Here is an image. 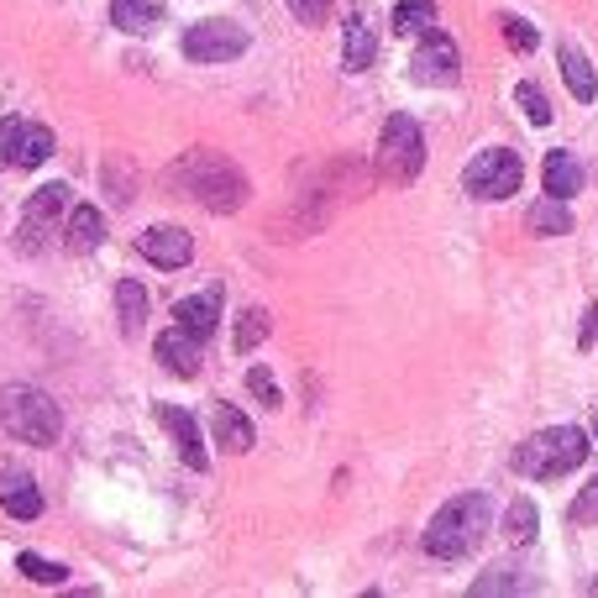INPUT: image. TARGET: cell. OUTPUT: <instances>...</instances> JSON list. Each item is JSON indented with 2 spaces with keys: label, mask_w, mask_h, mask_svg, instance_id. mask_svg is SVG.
Segmentation results:
<instances>
[{
  "label": "cell",
  "mask_w": 598,
  "mask_h": 598,
  "mask_svg": "<svg viewBox=\"0 0 598 598\" xmlns=\"http://www.w3.org/2000/svg\"><path fill=\"white\" fill-rule=\"evenodd\" d=\"M168 184H174L179 195L199 199L205 210H216V216H231V210H241V199H247V174H241L226 153H210V147L184 153V158L168 168Z\"/></svg>",
  "instance_id": "obj_1"
},
{
  "label": "cell",
  "mask_w": 598,
  "mask_h": 598,
  "mask_svg": "<svg viewBox=\"0 0 598 598\" xmlns=\"http://www.w3.org/2000/svg\"><path fill=\"white\" fill-rule=\"evenodd\" d=\"M488 519H494V498L488 494H462L452 504H441L436 519L425 525V551L441 561L467 557L483 536H488Z\"/></svg>",
  "instance_id": "obj_2"
},
{
  "label": "cell",
  "mask_w": 598,
  "mask_h": 598,
  "mask_svg": "<svg viewBox=\"0 0 598 598\" xmlns=\"http://www.w3.org/2000/svg\"><path fill=\"white\" fill-rule=\"evenodd\" d=\"M588 462V436H582L578 425H551V431H536V436L525 441L515 452V473L536 483H551L561 473H573Z\"/></svg>",
  "instance_id": "obj_3"
},
{
  "label": "cell",
  "mask_w": 598,
  "mask_h": 598,
  "mask_svg": "<svg viewBox=\"0 0 598 598\" xmlns=\"http://www.w3.org/2000/svg\"><path fill=\"white\" fill-rule=\"evenodd\" d=\"M0 425L17 441H27V446H53L63 431V415L42 389H32V383H6L0 389Z\"/></svg>",
  "instance_id": "obj_4"
},
{
  "label": "cell",
  "mask_w": 598,
  "mask_h": 598,
  "mask_svg": "<svg viewBox=\"0 0 598 598\" xmlns=\"http://www.w3.org/2000/svg\"><path fill=\"white\" fill-rule=\"evenodd\" d=\"M420 168H425V132H420L415 121L399 111V116L383 121L379 174H383L389 184H410V179H420Z\"/></svg>",
  "instance_id": "obj_5"
},
{
  "label": "cell",
  "mask_w": 598,
  "mask_h": 598,
  "mask_svg": "<svg viewBox=\"0 0 598 598\" xmlns=\"http://www.w3.org/2000/svg\"><path fill=\"white\" fill-rule=\"evenodd\" d=\"M519 179H525L519 153H509V147H483L478 158L467 163L462 189L473 199H509V195H519Z\"/></svg>",
  "instance_id": "obj_6"
},
{
  "label": "cell",
  "mask_w": 598,
  "mask_h": 598,
  "mask_svg": "<svg viewBox=\"0 0 598 598\" xmlns=\"http://www.w3.org/2000/svg\"><path fill=\"white\" fill-rule=\"evenodd\" d=\"M184 53L195 63H231L247 53V32H241L237 21L226 17H210V21H195L189 32H184Z\"/></svg>",
  "instance_id": "obj_7"
},
{
  "label": "cell",
  "mask_w": 598,
  "mask_h": 598,
  "mask_svg": "<svg viewBox=\"0 0 598 598\" xmlns=\"http://www.w3.org/2000/svg\"><path fill=\"white\" fill-rule=\"evenodd\" d=\"M410 80L415 84H431V90H446V84L462 80V59H457V42L446 32H425L410 59Z\"/></svg>",
  "instance_id": "obj_8"
},
{
  "label": "cell",
  "mask_w": 598,
  "mask_h": 598,
  "mask_svg": "<svg viewBox=\"0 0 598 598\" xmlns=\"http://www.w3.org/2000/svg\"><path fill=\"white\" fill-rule=\"evenodd\" d=\"M59 216H69V189H63V184H42L38 195H32V205H27L21 226H17L21 252H38L42 241H48V231H53V220H59Z\"/></svg>",
  "instance_id": "obj_9"
},
{
  "label": "cell",
  "mask_w": 598,
  "mask_h": 598,
  "mask_svg": "<svg viewBox=\"0 0 598 598\" xmlns=\"http://www.w3.org/2000/svg\"><path fill=\"white\" fill-rule=\"evenodd\" d=\"M137 252L147 262H158V268H184L195 258V237L184 226H147L137 237Z\"/></svg>",
  "instance_id": "obj_10"
},
{
  "label": "cell",
  "mask_w": 598,
  "mask_h": 598,
  "mask_svg": "<svg viewBox=\"0 0 598 598\" xmlns=\"http://www.w3.org/2000/svg\"><path fill=\"white\" fill-rule=\"evenodd\" d=\"M158 425L174 436V446H179V457L189 462V467H210V457H205V446H199V420L184 410V404H158Z\"/></svg>",
  "instance_id": "obj_11"
},
{
  "label": "cell",
  "mask_w": 598,
  "mask_h": 598,
  "mask_svg": "<svg viewBox=\"0 0 598 598\" xmlns=\"http://www.w3.org/2000/svg\"><path fill=\"white\" fill-rule=\"evenodd\" d=\"M199 347H205V341L189 337L184 326H174V331L158 337V362L168 373H179V379H199Z\"/></svg>",
  "instance_id": "obj_12"
},
{
  "label": "cell",
  "mask_w": 598,
  "mask_h": 598,
  "mask_svg": "<svg viewBox=\"0 0 598 598\" xmlns=\"http://www.w3.org/2000/svg\"><path fill=\"white\" fill-rule=\"evenodd\" d=\"M373 53H379V38H373V17L368 11H352L347 17V48H341V69L347 74H362L368 63H373Z\"/></svg>",
  "instance_id": "obj_13"
},
{
  "label": "cell",
  "mask_w": 598,
  "mask_h": 598,
  "mask_svg": "<svg viewBox=\"0 0 598 598\" xmlns=\"http://www.w3.org/2000/svg\"><path fill=\"white\" fill-rule=\"evenodd\" d=\"M174 320H179L189 337H199V341H210V331H216V320H220V289L210 283L205 295H189V299H179L174 305Z\"/></svg>",
  "instance_id": "obj_14"
},
{
  "label": "cell",
  "mask_w": 598,
  "mask_h": 598,
  "mask_svg": "<svg viewBox=\"0 0 598 598\" xmlns=\"http://www.w3.org/2000/svg\"><path fill=\"white\" fill-rule=\"evenodd\" d=\"M158 21H163L158 0H111V27L126 32V38H147V32H158Z\"/></svg>",
  "instance_id": "obj_15"
},
{
  "label": "cell",
  "mask_w": 598,
  "mask_h": 598,
  "mask_svg": "<svg viewBox=\"0 0 598 598\" xmlns=\"http://www.w3.org/2000/svg\"><path fill=\"white\" fill-rule=\"evenodd\" d=\"M63 241H69V252H95L100 241H105V216H100L95 205H74L63 216Z\"/></svg>",
  "instance_id": "obj_16"
},
{
  "label": "cell",
  "mask_w": 598,
  "mask_h": 598,
  "mask_svg": "<svg viewBox=\"0 0 598 598\" xmlns=\"http://www.w3.org/2000/svg\"><path fill=\"white\" fill-rule=\"evenodd\" d=\"M557 59H561V80H567L573 100H582V105H594L598 80H594V63H588V53H582L578 42H561V48H557Z\"/></svg>",
  "instance_id": "obj_17"
},
{
  "label": "cell",
  "mask_w": 598,
  "mask_h": 598,
  "mask_svg": "<svg viewBox=\"0 0 598 598\" xmlns=\"http://www.w3.org/2000/svg\"><path fill=\"white\" fill-rule=\"evenodd\" d=\"M540 179H546V195L557 199H573L582 189V163L567 153V147H557V153H546V168H540Z\"/></svg>",
  "instance_id": "obj_18"
},
{
  "label": "cell",
  "mask_w": 598,
  "mask_h": 598,
  "mask_svg": "<svg viewBox=\"0 0 598 598\" xmlns=\"http://www.w3.org/2000/svg\"><path fill=\"white\" fill-rule=\"evenodd\" d=\"M0 509L11 519H38L42 515V494L32 478H21V473H6L0 478Z\"/></svg>",
  "instance_id": "obj_19"
},
{
  "label": "cell",
  "mask_w": 598,
  "mask_h": 598,
  "mask_svg": "<svg viewBox=\"0 0 598 598\" xmlns=\"http://www.w3.org/2000/svg\"><path fill=\"white\" fill-rule=\"evenodd\" d=\"M252 441H258V431H252V420L241 415L237 404H216V446H226V452H252Z\"/></svg>",
  "instance_id": "obj_20"
},
{
  "label": "cell",
  "mask_w": 598,
  "mask_h": 598,
  "mask_svg": "<svg viewBox=\"0 0 598 598\" xmlns=\"http://www.w3.org/2000/svg\"><path fill=\"white\" fill-rule=\"evenodd\" d=\"M116 320H121V337H137L142 331V320H147V289L137 279L116 283Z\"/></svg>",
  "instance_id": "obj_21"
},
{
  "label": "cell",
  "mask_w": 598,
  "mask_h": 598,
  "mask_svg": "<svg viewBox=\"0 0 598 598\" xmlns=\"http://www.w3.org/2000/svg\"><path fill=\"white\" fill-rule=\"evenodd\" d=\"M394 32L399 38H425V32H436V0H399Z\"/></svg>",
  "instance_id": "obj_22"
},
{
  "label": "cell",
  "mask_w": 598,
  "mask_h": 598,
  "mask_svg": "<svg viewBox=\"0 0 598 598\" xmlns=\"http://www.w3.org/2000/svg\"><path fill=\"white\" fill-rule=\"evenodd\" d=\"M530 231L536 237H567L573 231V210H567V199H557V195H546L530 210Z\"/></svg>",
  "instance_id": "obj_23"
},
{
  "label": "cell",
  "mask_w": 598,
  "mask_h": 598,
  "mask_svg": "<svg viewBox=\"0 0 598 598\" xmlns=\"http://www.w3.org/2000/svg\"><path fill=\"white\" fill-rule=\"evenodd\" d=\"M53 158V132L48 126H38V121H27L17 137V168H38V163Z\"/></svg>",
  "instance_id": "obj_24"
},
{
  "label": "cell",
  "mask_w": 598,
  "mask_h": 598,
  "mask_svg": "<svg viewBox=\"0 0 598 598\" xmlns=\"http://www.w3.org/2000/svg\"><path fill=\"white\" fill-rule=\"evenodd\" d=\"M504 536H509V546L536 540V504H530V498H515V504L504 509Z\"/></svg>",
  "instance_id": "obj_25"
},
{
  "label": "cell",
  "mask_w": 598,
  "mask_h": 598,
  "mask_svg": "<svg viewBox=\"0 0 598 598\" xmlns=\"http://www.w3.org/2000/svg\"><path fill=\"white\" fill-rule=\"evenodd\" d=\"M515 100H519V111H525V121H530V126H551V100L540 95L530 80L515 90Z\"/></svg>",
  "instance_id": "obj_26"
},
{
  "label": "cell",
  "mask_w": 598,
  "mask_h": 598,
  "mask_svg": "<svg viewBox=\"0 0 598 598\" xmlns=\"http://www.w3.org/2000/svg\"><path fill=\"white\" fill-rule=\"evenodd\" d=\"M17 567L27 573L32 582H48V588H59L63 578H69V567H59V561H48V557H32V551H21Z\"/></svg>",
  "instance_id": "obj_27"
},
{
  "label": "cell",
  "mask_w": 598,
  "mask_h": 598,
  "mask_svg": "<svg viewBox=\"0 0 598 598\" xmlns=\"http://www.w3.org/2000/svg\"><path fill=\"white\" fill-rule=\"evenodd\" d=\"M262 337H268V310H258V305H252V310L237 320V352H252Z\"/></svg>",
  "instance_id": "obj_28"
},
{
  "label": "cell",
  "mask_w": 598,
  "mask_h": 598,
  "mask_svg": "<svg viewBox=\"0 0 598 598\" xmlns=\"http://www.w3.org/2000/svg\"><path fill=\"white\" fill-rule=\"evenodd\" d=\"M247 389H252V394H258V404H268V410H279L283 404V394H279V383H274V373H268V368H252V373H247Z\"/></svg>",
  "instance_id": "obj_29"
},
{
  "label": "cell",
  "mask_w": 598,
  "mask_h": 598,
  "mask_svg": "<svg viewBox=\"0 0 598 598\" xmlns=\"http://www.w3.org/2000/svg\"><path fill=\"white\" fill-rule=\"evenodd\" d=\"M567 519H573V525H594V519H598V473L588 478V488H582V494L573 498V509H567Z\"/></svg>",
  "instance_id": "obj_30"
},
{
  "label": "cell",
  "mask_w": 598,
  "mask_h": 598,
  "mask_svg": "<svg viewBox=\"0 0 598 598\" xmlns=\"http://www.w3.org/2000/svg\"><path fill=\"white\" fill-rule=\"evenodd\" d=\"M498 27H504V38H509V48H515V53H530V48H536V27H530V21H519V17H498Z\"/></svg>",
  "instance_id": "obj_31"
},
{
  "label": "cell",
  "mask_w": 598,
  "mask_h": 598,
  "mask_svg": "<svg viewBox=\"0 0 598 598\" xmlns=\"http://www.w3.org/2000/svg\"><path fill=\"white\" fill-rule=\"evenodd\" d=\"M21 126H27L21 116H6V121H0V168H11V163H17V137H21Z\"/></svg>",
  "instance_id": "obj_32"
},
{
  "label": "cell",
  "mask_w": 598,
  "mask_h": 598,
  "mask_svg": "<svg viewBox=\"0 0 598 598\" xmlns=\"http://www.w3.org/2000/svg\"><path fill=\"white\" fill-rule=\"evenodd\" d=\"M289 11H295L305 27H326V17H331V0H289Z\"/></svg>",
  "instance_id": "obj_33"
},
{
  "label": "cell",
  "mask_w": 598,
  "mask_h": 598,
  "mask_svg": "<svg viewBox=\"0 0 598 598\" xmlns=\"http://www.w3.org/2000/svg\"><path fill=\"white\" fill-rule=\"evenodd\" d=\"M515 573H519V567H494V578H478V582H473V594H504V588H525Z\"/></svg>",
  "instance_id": "obj_34"
},
{
  "label": "cell",
  "mask_w": 598,
  "mask_h": 598,
  "mask_svg": "<svg viewBox=\"0 0 598 598\" xmlns=\"http://www.w3.org/2000/svg\"><path fill=\"white\" fill-rule=\"evenodd\" d=\"M582 320H588V326H582V347H594V341H598V310H588Z\"/></svg>",
  "instance_id": "obj_35"
},
{
  "label": "cell",
  "mask_w": 598,
  "mask_h": 598,
  "mask_svg": "<svg viewBox=\"0 0 598 598\" xmlns=\"http://www.w3.org/2000/svg\"><path fill=\"white\" fill-rule=\"evenodd\" d=\"M594 431H598V415H594Z\"/></svg>",
  "instance_id": "obj_36"
},
{
  "label": "cell",
  "mask_w": 598,
  "mask_h": 598,
  "mask_svg": "<svg viewBox=\"0 0 598 598\" xmlns=\"http://www.w3.org/2000/svg\"><path fill=\"white\" fill-rule=\"evenodd\" d=\"M594 594H598V582H594Z\"/></svg>",
  "instance_id": "obj_37"
}]
</instances>
